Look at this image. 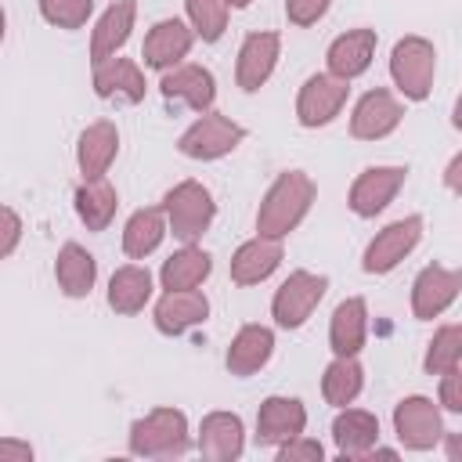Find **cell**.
<instances>
[{
  "instance_id": "f1b7e54d",
  "label": "cell",
  "mask_w": 462,
  "mask_h": 462,
  "mask_svg": "<svg viewBox=\"0 0 462 462\" xmlns=\"http://www.w3.org/2000/svg\"><path fill=\"white\" fill-rule=\"evenodd\" d=\"M152 300V274L141 263L116 267L108 278V307L116 314H137Z\"/></svg>"
},
{
  "instance_id": "4fadbf2b",
  "label": "cell",
  "mask_w": 462,
  "mask_h": 462,
  "mask_svg": "<svg viewBox=\"0 0 462 462\" xmlns=\"http://www.w3.org/2000/svg\"><path fill=\"white\" fill-rule=\"evenodd\" d=\"M458 285H462L458 271L440 267V263L422 267V271L415 274V282H411V314H415L419 321H433V318H440V314L455 303Z\"/></svg>"
},
{
  "instance_id": "ac0fdd59",
  "label": "cell",
  "mask_w": 462,
  "mask_h": 462,
  "mask_svg": "<svg viewBox=\"0 0 462 462\" xmlns=\"http://www.w3.org/2000/svg\"><path fill=\"white\" fill-rule=\"evenodd\" d=\"M245 451V426L235 411H209L199 426V455L213 462H231Z\"/></svg>"
},
{
  "instance_id": "2e32d148",
  "label": "cell",
  "mask_w": 462,
  "mask_h": 462,
  "mask_svg": "<svg viewBox=\"0 0 462 462\" xmlns=\"http://www.w3.org/2000/svg\"><path fill=\"white\" fill-rule=\"evenodd\" d=\"M191 43H195L191 25H184L180 18H162V22H155V25L148 29L141 58H144L148 69L166 72V69H173V65H180V61L188 58Z\"/></svg>"
},
{
  "instance_id": "d4e9b609",
  "label": "cell",
  "mask_w": 462,
  "mask_h": 462,
  "mask_svg": "<svg viewBox=\"0 0 462 462\" xmlns=\"http://www.w3.org/2000/svg\"><path fill=\"white\" fill-rule=\"evenodd\" d=\"M332 440L343 458H365L379 444V419L365 408H339L332 419Z\"/></svg>"
},
{
  "instance_id": "44dd1931",
  "label": "cell",
  "mask_w": 462,
  "mask_h": 462,
  "mask_svg": "<svg viewBox=\"0 0 462 462\" xmlns=\"http://www.w3.org/2000/svg\"><path fill=\"white\" fill-rule=\"evenodd\" d=\"M282 263V238H267L256 235L249 242H242L231 256V282L235 285H260L267 282Z\"/></svg>"
},
{
  "instance_id": "8992f818",
  "label": "cell",
  "mask_w": 462,
  "mask_h": 462,
  "mask_svg": "<svg viewBox=\"0 0 462 462\" xmlns=\"http://www.w3.org/2000/svg\"><path fill=\"white\" fill-rule=\"evenodd\" d=\"M328 292V278L325 274H314V271H292L278 289H274V300H271V314L282 328H300L307 325V318L314 314V307L325 300Z\"/></svg>"
},
{
  "instance_id": "7a4b0ae2",
  "label": "cell",
  "mask_w": 462,
  "mask_h": 462,
  "mask_svg": "<svg viewBox=\"0 0 462 462\" xmlns=\"http://www.w3.org/2000/svg\"><path fill=\"white\" fill-rule=\"evenodd\" d=\"M188 448V415L180 408H155L130 426V451L141 458H180Z\"/></svg>"
},
{
  "instance_id": "ba28073f",
  "label": "cell",
  "mask_w": 462,
  "mask_h": 462,
  "mask_svg": "<svg viewBox=\"0 0 462 462\" xmlns=\"http://www.w3.org/2000/svg\"><path fill=\"white\" fill-rule=\"evenodd\" d=\"M393 433L408 451H430L437 448V440L444 437V422L440 411L430 397H404L393 408Z\"/></svg>"
},
{
  "instance_id": "30bf717a",
  "label": "cell",
  "mask_w": 462,
  "mask_h": 462,
  "mask_svg": "<svg viewBox=\"0 0 462 462\" xmlns=\"http://www.w3.org/2000/svg\"><path fill=\"white\" fill-rule=\"evenodd\" d=\"M401 119H404V105L386 87H375V90L361 94V101L354 105L350 134L357 141H383L401 126Z\"/></svg>"
},
{
  "instance_id": "f546056e",
  "label": "cell",
  "mask_w": 462,
  "mask_h": 462,
  "mask_svg": "<svg viewBox=\"0 0 462 462\" xmlns=\"http://www.w3.org/2000/svg\"><path fill=\"white\" fill-rule=\"evenodd\" d=\"M209 271H213V256L188 242L170 260H162L159 282H162V289H199L209 278Z\"/></svg>"
},
{
  "instance_id": "e575fe53",
  "label": "cell",
  "mask_w": 462,
  "mask_h": 462,
  "mask_svg": "<svg viewBox=\"0 0 462 462\" xmlns=\"http://www.w3.org/2000/svg\"><path fill=\"white\" fill-rule=\"evenodd\" d=\"M90 11H94V0H40L43 22H51L58 29H79V25H87Z\"/></svg>"
},
{
  "instance_id": "9a60e30c",
  "label": "cell",
  "mask_w": 462,
  "mask_h": 462,
  "mask_svg": "<svg viewBox=\"0 0 462 462\" xmlns=\"http://www.w3.org/2000/svg\"><path fill=\"white\" fill-rule=\"evenodd\" d=\"M307 426V408L296 397H267L256 411V444L278 448L292 437H300Z\"/></svg>"
},
{
  "instance_id": "1f68e13d",
  "label": "cell",
  "mask_w": 462,
  "mask_h": 462,
  "mask_svg": "<svg viewBox=\"0 0 462 462\" xmlns=\"http://www.w3.org/2000/svg\"><path fill=\"white\" fill-rule=\"evenodd\" d=\"M361 390H365V368L357 365V357H336L321 375V393L332 408L354 404Z\"/></svg>"
},
{
  "instance_id": "277c9868",
  "label": "cell",
  "mask_w": 462,
  "mask_h": 462,
  "mask_svg": "<svg viewBox=\"0 0 462 462\" xmlns=\"http://www.w3.org/2000/svg\"><path fill=\"white\" fill-rule=\"evenodd\" d=\"M437 51L426 36H404L390 51V79L408 101H426L433 90Z\"/></svg>"
},
{
  "instance_id": "74e56055",
  "label": "cell",
  "mask_w": 462,
  "mask_h": 462,
  "mask_svg": "<svg viewBox=\"0 0 462 462\" xmlns=\"http://www.w3.org/2000/svg\"><path fill=\"white\" fill-rule=\"evenodd\" d=\"M22 242V217L11 206H0V260H7Z\"/></svg>"
},
{
  "instance_id": "b9f144b4",
  "label": "cell",
  "mask_w": 462,
  "mask_h": 462,
  "mask_svg": "<svg viewBox=\"0 0 462 462\" xmlns=\"http://www.w3.org/2000/svg\"><path fill=\"white\" fill-rule=\"evenodd\" d=\"M253 0H227V7H249Z\"/></svg>"
},
{
  "instance_id": "e0dca14e",
  "label": "cell",
  "mask_w": 462,
  "mask_h": 462,
  "mask_svg": "<svg viewBox=\"0 0 462 462\" xmlns=\"http://www.w3.org/2000/svg\"><path fill=\"white\" fill-rule=\"evenodd\" d=\"M209 318V300L199 289H166L155 303V328L162 336H184Z\"/></svg>"
},
{
  "instance_id": "d6986e66",
  "label": "cell",
  "mask_w": 462,
  "mask_h": 462,
  "mask_svg": "<svg viewBox=\"0 0 462 462\" xmlns=\"http://www.w3.org/2000/svg\"><path fill=\"white\" fill-rule=\"evenodd\" d=\"M94 90L105 101L137 105V101H144L148 83H144V72H141L137 61H130V58H108V61L94 65Z\"/></svg>"
},
{
  "instance_id": "ffe728a7",
  "label": "cell",
  "mask_w": 462,
  "mask_h": 462,
  "mask_svg": "<svg viewBox=\"0 0 462 462\" xmlns=\"http://www.w3.org/2000/svg\"><path fill=\"white\" fill-rule=\"evenodd\" d=\"M116 155H119V130H116V123H108V119L90 123V126L79 134V141H76V162H79L83 180L105 177L108 166L116 162Z\"/></svg>"
},
{
  "instance_id": "d6a6232c",
  "label": "cell",
  "mask_w": 462,
  "mask_h": 462,
  "mask_svg": "<svg viewBox=\"0 0 462 462\" xmlns=\"http://www.w3.org/2000/svg\"><path fill=\"white\" fill-rule=\"evenodd\" d=\"M458 361H462V325L451 321V325H440V328L433 332L422 368H426L430 375H444V372L458 368Z\"/></svg>"
},
{
  "instance_id": "d590c367",
  "label": "cell",
  "mask_w": 462,
  "mask_h": 462,
  "mask_svg": "<svg viewBox=\"0 0 462 462\" xmlns=\"http://www.w3.org/2000/svg\"><path fill=\"white\" fill-rule=\"evenodd\" d=\"M321 455H325V448L303 433L278 444V462H321Z\"/></svg>"
},
{
  "instance_id": "6da1fadb",
  "label": "cell",
  "mask_w": 462,
  "mask_h": 462,
  "mask_svg": "<svg viewBox=\"0 0 462 462\" xmlns=\"http://www.w3.org/2000/svg\"><path fill=\"white\" fill-rule=\"evenodd\" d=\"M314 195H318V188H314V180L303 170L278 173L274 184L267 188L260 209H256V231L267 235V238H285L310 213Z\"/></svg>"
},
{
  "instance_id": "8d00e7d4",
  "label": "cell",
  "mask_w": 462,
  "mask_h": 462,
  "mask_svg": "<svg viewBox=\"0 0 462 462\" xmlns=\"http://www.w3.org/2000/svg\"><path fill=\"white\" fill-rule=\"evenodd\" d=\"M328 4L332 0H285V18L303 29V25H314L318 18H325Z\"/></svg>"
},
{
  "instance_id": "484cf974",
  "label": "cell",
  "mask_w": 462,
  "mask_h": 462,
  "mask_svg": "<svg viewBox=\"0 0 462 462\" xmlns=\"http://www.w3.org/2000/svg\"><path fill=\"white\" fill-rule=\"evenodd\" d=\"M271 354H274V332L267 328V325H242L238 328V336L231 339V346H227V372L231 375H253V372H260L267 361H271Z\"/></svg>"
},
{
  "instance_id": "4dcf8cb0",
  "label": "cell",
  "mask_w": 462,
  "mask_h": 462,
  "mask_svg": "<svg viewBox=\"0 0 462 462\" xmlns=\"http://www.w3.org/2000/svg\"><path fill=\"white\" fill-rule=\"evenodd\" d=\"M116 209H119V195H116V188H112L105 177L83 180V184L76 188V217H79L90 231H105V227L112 224Z\"/></svg>"
},
{
  "instance_id": "52a82bcc",
  "label": "cell",
  "mask_w": 462,
  "mask_h": 462,
  "mask_svg": "<svg viewBox=\"0 0 462 462\" xmlns=\"http://www.w3.org/2000/svg\"><path fill=\"white\" fill-rule=\"evenodd\" d=\"M346 94H350V83L346 79L328 76V72L310 76L300 87V97H296V119H300V126H307V130L328 126L339 116V108L346 105Z\"/></svg>"
},
{
  "instance_id": "5b68a950",
  "label": "cell",
  "mask_w": 462,
  "mask_h": 462,
  "mask_svg": "<svg viewBox=\"0 0 462 462\" xmlns=\"http://www.w3.org/2000/svg\"><path fill=\"white\" fill-rule=\"evenodd\" d=\"M242 137H245V126H238L235 119L220 116V112H202V119H195V123L180 134L177 148H180V155H188V159L213 162V159H224L227 152H235V148L242 144Z\"/></svg>"
},
{
  "instance_id": "cb8c5ba5",
  "label": "cell",
  "mask_w": 462,
  "mask_h": 462,
  "mask_svg": "<svg viewBox=\"0 0 462 462\" xmlns=\"http://www.w3.org/2000/svg\"><path fill=\"white\" fill-rule=\"evenodd\" d=\"M365 339H368V303L361 296H350L332 310L328 343H332L336 357H357Z\"/></svg>"
},
{
  "instance_id": "7402d4cb",
  "label": "cell",
  "mask_w": 462,
  "mask_h": 462,
  "mask_svg": "<svg viewBox=\"0 0 462 462\" xmlns=\"http://www.w3.org/2000/svg\"><path fill=\"white\" fill-rule=\"evenodd\" d=\"M375 58V29H350L343 36H336L328 43V76H339V79H357L361 72H368Z\"/></svg>"
},
{
  "instance_id": "4316f807",
  "label": "cell",
  "mask_w": 462,
  "mask_h": 462,
  "mask_svg": "<svg viewBox=\"0 0 462 462\" xmlns=\"http://www.w3.org/2000/svg\"><path fill=\"white\" fill-rule=\"evenodd\" d=\"M54 278H58V289L65 296L83 300V296H90V289L97 282V260L79 242H65L58 249V260H54Z\"/></svg>"
},
{
  "instance_id": "60d3db41",
  "label": "cell",
  "mask_w": 462,
  "mask_h": 462,
  "mask_svg": "<svg viewBox=\"0 0 462 462\" xmlns=\"http://www.w3.org/2000/svg\"><path fill=\"white\" fill-rule=\"evenodd\" d=\"M458 170H462V155H451V162H448V170H444V184H448L451 191H462V184H458Z\"/></svg>"
},
{
  "instance_id": "8fae6325",
  "label": "cell",
  "mask_w": 462,
  "mask_h": 462,
  "mask_svg": "<svg viewBox=\"0 0 462 462\" xmlns=\"http://www.w3.org/2000/svg\"><path fill=\"white\" fill-rule=\"evenodd\" d=\"M159 90L166 101H177L184 108H195V112H209L213 101H217V79L206 65H191V61H180L173 69L162 72L159 79Z\"/></svg>"
},
{
  "instance_id": "3957f363",
  "label": "cell",
  "mask_w": 462,
  "mask_h": 462,
  "mask_svg": "<svg viewBox=\"0 0 462 462\" xmlns=\"http://www.w3.org/2000/svg\"><path fill=\"white\" fill-rule=\"evenodd\" d=\"M162 213H166V227L173 231V238L180 242H195L209 231L213 217H217V202L209 195L206 184L199 180H180L166 191L162 199Z\"/></svg>"
},
{
  "instance_id": "f35d334b",
  "label": "cell",
  "mask_w": 462,
  "mask_h": 462,
  "mask_svg": "<svg viewBox=\"0 0 462 462\" xmlns=\"http://www.w3.org/2000/svg\"><path fill=\"white\" fill-rule=\"evenodd\" d=\"M440 404L448 411H462V375H458V368L440 375Z\"/></svg>"
},
{
  "instance_id": "83f0119b",
  "label": "cell",
  "mask_w": 462,
  "mask_h": 462,
  "mask_svg": "<svg viewBox=\"0 0 462 462\" xmlns=\"http://www.w3.org/2000/svg\"><path fill=\"white\" fill-rule=\"evenodd\" d=\"M166 213H162V206H144V209H137L130 220H126V227H123V253L130 256V260H144V256H152L159 245H162V238H166Z\"/></svg>"
},
{
  "instance_id": "7c38bea8",
  "label": "cell",
  "mask_w": 462,
  "mask_h": 462,
  "mask_svg": "<svg viewBox=\"0 0 462 462\" xmlns=\"http://www.w3.org/2000/svg\"><path fill=\"white\" fill-rule=\"evenodd\" d=\"M404 177H408L404 166H368V170L357 173V180L350 184L346 206H350L357 217H375V213H383V209L393 202V195L404 188Z\"/></svg>"
},
{
  "instance_id": "9c48e42d",
  "label": "cell",
  "mask_w": 462,
  "mask_h": 462,
  "mask_svg": "<svg viewBox=\"0 0 462 462\" xmlns=\"http://www.w3.org/2000/svg\"><path fill=\"white\" fill-rule=\"evenodd\" d=\"M419 238H422V217H415V213H411V217H401V220L386 224V227L368 242L361 267H365L368 274H386V271H393V267L419 245Z\"/></svg>"
},
{
  "instance_id": "5bb4252c",
  "label": "cell",
  "mask_w": 462,
  "mask_h": 462,
  "mask_svg": "<svg viewBox=\"0 0 462 462\" xmlns=\"http://www.w3.org/2000/svg\"><path fill=\"white\" fill-rule=\"evenodd\" d=\"M278 54H282V36L278 32H249L238 47V65H235V79L245 94L260 90L274 65H278Z\"/></svg>"
},
{
  "instance_id": "836d02e7",
  "label": "cell",
  "mask_w": 462,
  "mask_h": 462,
  "mask_svg": "<svg viewBox=\"0 0 462 462\" xmlns=\"http://www.w3.org/2000/svg\"><path fill=\"white\" fill-rule=\"evenodd\" d=\"M188 7V25L202 43H217L227 29V0H184Z\"/></svg>"
},
{
  "instance_id": "ab89813d",
  "label": "cell",
  "mask_w": 462,
  "mask_h": 462,
  "mask_svg": "<svg viewBox=\"0 0 462 462\" xmlns=\"http://www.w3.org/2000/svg\"><path fill=\"white\" fill-rule=\"evenodd\" d=\"M29 458H32V448L25 440H11V437L0 440V462H29Z\"/></svg>"
},
{
  "instance_id": "603a6c76",
  "label": "cell",
  "mask_w": 462,
  "mask_h": 462,
  "mask_svg": "<svg viewBox=\"0 0 462 462\" xmlns=\"http://www.w3.org/2000/svg\"><path fill=\"white\" fill-rule=\"evenodd\" d=\"M134 18H137V4L134 0H116L94 25L90 32V61L101 65L108 58H116L123 51V43L130 40V29H134Z\"/></svg>"
},
{
  "instance_id": "7bdbcfd3",
  "label": "cell",
  "mask_w": 462,
  "mask_h": 462,
  "mask_svg": "<svg viewBox=\"0 0 462 462\" xmlns=\"http://www.w3.org/2000/svg\"><path fill=\"white\" fill-rule=\"evenodd\" d=\"M4 25H7V18H4V7H0V40H4Z\"/></svg>"
}]
</instances>
